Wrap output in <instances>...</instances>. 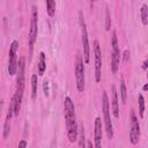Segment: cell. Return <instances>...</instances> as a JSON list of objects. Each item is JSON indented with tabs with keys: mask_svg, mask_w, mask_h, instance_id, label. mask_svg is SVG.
Here are the masks:
<instances>
[{
	"mask_svg": "<svg viewBox=\"0 0 148 148\" xmlns=\"http://www.w3.org/2000/svg\"><path fill=\"white\" fill-rule=\"evenodd\" d=\"M64 114L67 130V138L69 142H75L79 139V125L76 123L75 106L71 97H65L64 101Z\"/></svg>",
	"mask_w": 148,
	"mask_h": 148,
	"instance_id": "1",
	"label": "cell"
},
{
	"mask_svg": "<svg viewBox=\"0 0 148 148\" xmlns=\"http://www.w3.org/2000/svg\"><path fill=\"white\" fill-rule=\"evenodd\" d=\"M24 72H25V59L24 57H20L17 62V71H16V90L13 96L14 102V114L18 116L21 111L23 92H24Z\"/></svg>",
	"mask_w": 148,
	"mask_h": 148,
	"instance_id": "2",
	"label": "cell"
},
{
	"mask_svg": "<svg viewBox=\"0 0 148 148\" xmlns=\"http://www.w3.org/2000/svg\"><path fill=\"white\" fill-rule=\"evenodd\" d=\"M79 23L81 28V42L83 46V61L84 64H88L90 60V49H89V39H88V31H87V24L84 21L83 13L79 12Z\"/></svg>",
	"mask_w": 148,
	"mask_h": 148,
	"instance_id": "3",
	"label": "cell"
},
{
	"mask_svg": "<svg viewBox=\"0 0 148 148\" xmlns=\"http://www.w3.org/2000/svg\"><path fill=\"white\" fill-rule=\"evenodd\" d=\"M102 110H103V119H104V127L105 132L109 139L113 138V127L110 118V105H109V98L105 90L102 91Z\"/></svg>",
	"mask_w": 148,
	"mask_h": 148,
	"instance_id": "4",
	"label": "cell"
},
{
	"mask_svg": "<svg viewBox=\"0 0 148 148\" xmlns=\"http://www.w3.org/2000/svg\"><path fill=\"white\" fill-rule=\"evenodd\" d=\"M83 58L82 56L77 52L75 56V81H76V88L80 92L84 91L86 87V79H84V66H83Z\"/></svg>",
	"mask_w": 148,
	"mask_h": 148,
	"instance_id": "5",
	"label": "cell"
},
{
	"mask_svg": "<svg viewBox=\"0 0 148 148\" xmlns=\"http://www.w3.org/2000/svg\"><path fill=\"white\" fill-rule=\"evenodd\" d=\"M38 31V10L36 6L31 7V18H30V29H29V56H32L34 44L37 38Z\"/></svg>",
	"mask_w": 148,
	"mask_h": 148,
	"instance_id": "6",
	"label": "cell"
},
{
	"mask_svg": "<svg viewBox=\"0 0 148 148\" xmlns=\"http://www.w3.org/2000/svg\"><path fill=\"white\" fill-rule=\"evenodd\" d=\"M111 69L112 73H117L118 67H119V62H120V53H119V47H118V38H117V34L113 30L112 31V37H111Z\"/></svg>",
	"mask_w": 148,
	"mask_h": 148,
	"instance_id": "7",
	"label": "cell"
},
{
	"mask_svg": "<svg viewBox=\"0 0 148 148\" xmlns=\"http://www.w3.org/2000/svg\"><path fill=\"white\" fill-rule=\"evenodd\" d=\"M17 49H18V42L13 40L9 46V56H8V73L9 75H15L17 71Z\"/></svg>",
	"mask_w": 148,
	"mask_h": 148,
	"instance_id": "8",
	"label": "cell"
},
{
	"mask_svg": "<svg viewBox=\"0 0 148 148\" xmlns=\"http://www.w3.org/2000/svg\"><path fill=\"white\" fill-rule=\"evenodd\" d=\"M140 139V126L134 110H131L130 117V141L132 145H136Z\"/></svg>",
	"mask_w": 148,
	"mask_h": 148,
	"instance_id": "9",
	"label": "cell"
},
{
	"mask_svg": "<svg viewBox=\"0 0 148 148\" xmlns=\"http://www.w3.org/2000/svg\"><path fill=\"white\" fill-rule=\"evenodd\" d=\"M94 54H95V80L96 82H99L102 77V52L97 39L94 40Z\"/></svg>",
	"mask_w": 148,
	"mask_h": 148,
	"instance_id": "10",
	"label": "cell"
},
{
	"mask_svg": "<svg viewBox=\"0 0 148 148\" xmlns=\"http://www.w3.org/2000/svg\"><path fill=\"white\" fill-rule=\"evenodd\" d=\"M95 132H94V139H95V147L94 148H102V119L99 117L95 118V125H94Z\"/></svg>",
	"mask_w": 148,
	"mask_h": 148,
	"instance_id": "11",
	"label": "cell"
},
{
	"mask_svg": "<svg viewBox=\"0 0 148 148\" xmlns=\"http://www.w3.org/2000/svg\"><path fill=\"white\" fill-rule=\"evenodd\" d=\"M111 110L114 118H119V105H118V94L114 84H111Z\"/></svg>",
	"mask_w": 148,
	"mask_h": 148,
	"instance_id": "12",
	"label": "cell"
},
{
	"mask_svg": "<svg viewBox=\"0 0 148 148\" xmlns=\"http://www.w3.org/2000/svg\"><path fill=\"white\" fill-rule=\"evenodd\" d=\"M79 148H87L86 146V132L83 124L79 125Z\"/></svg>",
	"mask_w": 148,
	"mask_h": 148,
	"instance_id": "13",
	"label": "cell"
},
{
	"mask_svg": "<svg viewBox=\"0 0 148 148\" xmlns=\"http://www.w3.org/2000/svg\"><path fill=\"white\" fill-rule=\"evenodd\" d=\"M46 69V61H45V53H39V61H38V75H43Z\"/></svg>",
	"mask_w": 148,
	"mask_h": 148,
	"instance_id": "14",
	"label": "cell"
},
{
	"mask_svg": "<svg viewBox=\"0 0 148 148\" xmlns=\"http://www.w3.org/2000/svg\"><path fill=\"white\" fill-rule=\"evenodd\" d=\"M120 97H121V102L125 104L127 99V90H126V84H125V80L123 75L120 77Z\"/></svg>",
	"mask_w": 148,
	"mask_h": 148,
	"instance_id": "15",
	"label": "cell"
},
{
	"mask_svg": "<svg viewBox=\"0 0 148 148\" xmlns=\"http://www.w3.org/2000/svg\"><path fill=\"white\" fill-rule=\"evenodd\" d=\"M141 20H142V24L143 25H147L148 24V6L146 3H143L141 6Z\"/></svg>",
	"mask_w": 148,
	"mask_h": 148,
	"instance_id": "16",
	"label": "cell"
},
{
	"mask_svg": "<svg viewBox=\"0 0 148 148\" xmlns=\"http://www.w3.org/2000/svg\"><path fill=\"white\" fill-rule=\"evenodd\" d=\"M37 96V75H31V98L35 99Z\"/></svg>",
	"mask_w": 148,
	"mask_h": 148,
	"instance_id": "17",
	"label": "cell"
},
{
	"mask_svg": "<svg viewBox=\"0 0 148 148\" xmlns=\"http://www.w3.org/2000/svg\"><path fill=\"white\" fill-rule=\"evenodd\" d=\"M46 9H47V14L49 16H53L56 13V2L53 0H47L46 1Z\"/></svg>",
	"mask_w": 148,
	"mask_h": 148,
	"instance_id": "18",
	"label": "cell"
},
{
	"mask_svg": "<svg viewBox=\"0 0 148 148\" xmlns=\"http://www.w3.org/2000/svg\"><path fill=\"white\" fill-rule=\"evenodd\" d=\"M138 102H139V114H140V118H143V113H145V98H143L142 94H139Z\"/></svg>",
	"mask_w": 148,
	"mask_h": 148,
	"instance_id": "19",
	"label": "cell"
},
{
	"mask_svg": "<svg viewBox=\"0 0 148 148\" xmlns=\"http://www.w3.org/2000/svg\"><path fill=\"white\" fill-rule=\"evenodd\" d=\"M110 28H111V17H110L109 8L106 7V9H105V30L109 31Z\"/></svg>",
	"mask_w": 148,
	"mask_h": 148,
	"instance_id": "20",
	"label": "cell"
},
{
	"mask_svg": "<svg viewBox=\"0 0 148 148\" xmlns=\"http://www.w3.org/2000/svg\"><path fill=\"white\" fill-rule=\"evenodd\" d=\"M128 59H130V51L128 50H125L124 53H123V60H124V62H127Z\"/></svg>",
	"mask_w": 148,
	"mask_h": 148,
	"instance_id": "21",
	"label": "cell"
},
{
	"mask_svg": "<svg viewBox=\"0 0 148 148\" xmlns=\"http://www.w3.org/2000/svg\"><path fill=\"white\" fill-rule=\"evenodd\" d=\"M49 92H50V89H49V82L45 81L44 82V94L46 97H49Z\"/></svg>",
	"mask_w": 148,
	"mask_h": 148,
	"instance_id": "22",
	"label": "cell"
},
{
	"mask_svg": "<svg viewBox=\"0 0 148 148\" xmlns=\"http://www.w3.org/2000/svg\"><path fill=\"white\" fill-rule=\"evenodd\" d=\"M17 148H27V141L25 140H21L18 142V147Z\"/></svg>",
	"mask_w": 148,
	"mask_h": 148,
	"instance_id": "23",
	"label": "cell"
},
{
	"mask_svg": "<svg viewBox=\"0 0 148 148\" xmlns=\"http://www.w3.org/2000/svg\"><path fill=\"white\" fill-rule=\"evenodd\" d=\"M147 67H148V59H146L145 62H143V65H142V68L143 69H147Z\"/></svg>",
	"mask_w": 148,
	"mask_h": 148,
	"instance_id": "24",
	"label": "cell"
},
{
	"mask_svg": "<svg viewBox=\"0 0 148 148\" xmlns=\"http://www.w3.org/2000/svg\"><path fill=\"white\" fill-rule=\"evenodd\" d=\"M87 148H94V147H92V143H91L90 141L87 142Z\"/></svg>",
	"mask_w": 148,
	"mask_h": 148,
	"instance_id": "25",
	"label": "cell"
},
{
	"mask_svg": "<svg viewBox=\"0 0 148 148\" xmlns=\"http://www.w3.org/2000/svg\"><path fill=\"white\" fill-rule=\"evenodd\" d=\"M142 89H143L145 91H148V83H146V84L142 87Z\"/></svg>",
	"mask_w": 148,
	"mask_h": 148,
	"instance_id": "26",
	"label": "cell"
}]
</instances>
